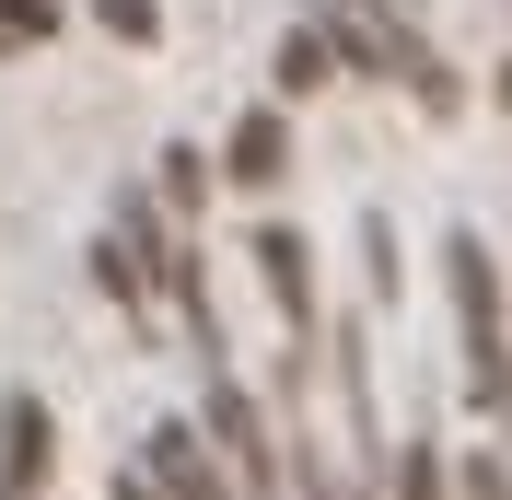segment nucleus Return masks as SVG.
Returning a JSON list of instances; mask_svg holds the SVG:
<instances>
[{"mask_svg": "<svg viewBox=\"0 0 512 500\" xmlns=\"http://www.w3.org/2000/svg\"><path fill=\"white\" fill-rule=\"evenodd\" d=\"M443 291H454V326H466V396L489 419H512V303H501V268H489V233H443Z\"/></svg>", "mask_w": 512, "mask_h": 500, "instance_id": "obj_1", "label": "nucleus"}, {"mask_svg": "<svg viewBox=\"0 0 512 500\" xmlns=\"http://www.w3.org/2000/svg\"><path fill=\"white\" fill-rule=\"evenodd\" d=\"M315 24H326V47H338L350 70H384V82H408L431 117H454V105H466V82L431 59V35H419V24H396V0H315Z\"/></svg>", "mask_w": 512, "mask_h": 500, "instance_id": "obj_2", "label": "nucleus"}, {"mask_svg": "<svg viewBox=\"0 0 512 500\" xmlns=\"http://www.w3.org/2000/svg\"><path fill=\"white\" fill-rule=\"evenodd\" d=\"M198 419H210V442H222L233 500H291V477H280V431H268V396L233 373V349H198Z\"/></svg>", "mask_w": 512, "mask_h": 500, "instance_id": "obj_3", "label": "nucleus"}, {"mask_svg": "<svg viewBox=\"0 0 512 500\" xmlns=\"http://www.w3.org/2000/svg\"><path fill=\"white\" fill-rule=\"evenodd\" d=\"M140 477H152V500H233V477L210 466L198 419H152L140 431Z\"/></svg>", "mask_w": 512, "mask_h": 500, "instance_id": "obj_4", "label": "nucleus"}, {"mask_svg": "<svg viewBox=\"0 0 512 500\" xmlns=\"http://www.w3.org/2000/svg\"><path fill=\"white\" fill-rule=\"evenodd\" d=\"M256 280H268V303H280L291 338H315V256H303V233H291V221H268V233H256Z\"/></svg>", "mask_w": 512, "mask_h": 500, "instance_id": "obj_5", "label": "nucleus"}, {"mask_svg": "<svg viewBox=\"0 0 512 500\" xmlns=\"http://www.w3.org/2000/svg\"><path fill=\"white\" fill-rule=\"evenodd\" d=\"M222 175H233V187H256V198H268V187L291 175V117H280V105H245V117H233V140H222Z\"/></svg>", "mask_w": 512, "mask_h": 500, "instance_id": "obj_6", "label": "nucleus"}, {"mask_svg": "<svg viewBox=\"0 0 512 500\" xmlns=\"http://www.w3.org/2000/svg\"><path fill=\"white\" fill-rule=\"evenodd\" d=\"M47 466H59V442H47V407L24 396V384H12V396H0V489H47Z\"/></svg>", "mask_w": 512, "mask_h": 500, "instance_id": "obj_7", "label": "nucleus"}, {"mask_svg": "<svg viewBox=\"0 0 512 500\" xmlns=\"http://www.w3.org/2000/svg\"><path fill=\"white\" fill-rule=\"evenodd\" d=\"M268 82H280V94H315V82H338V47H326V24H315V12L280 35V70H268Z\"/></svg>", "mask_w": 512, "mask_h": 500, "instance_id": "obj_8", "label": "nucleus"}, {"mask_svg": "<svg viewBox=\"0 0 512 500\" xmlns=\"http://www.w3.org/2000/svg\"><path fill=\"white\" fill-rule=\"evenodd\" d=\"M198 198H210V152H198V140H175V152H163V198H152V210H163V221H187Z\"/></svg>", "mask_w": 512, "mask_h": 500, "instance_id": "obj_9", "label": "nucleus"}, {"mask_svg": "<svg viewBox=\"0 0 512 500\" xmlns=\"http://www.w3.org/2000/svg\"><path fill=\"white\" fill-rule=\"evenodd\" d=\"M454 454H443V442H408V454H396V500H454Z\"/></svg>", "mask_w": 512, "mask_h": 500, "instance_id": "obj_10", "label": "nucleus"}, {"mask_svg": "<svg viewBox=\"0 0 512 500\" xmlns=\"http://www.w3.org/2000/svg\"><path fill=\"white\" fill-rule=\"evenodd\" d=\"M454 477V500H512V466L501 454H466V466H443Z\"/></svg>", "mask_w": 512, "mask_h": 500, "instance_id": "obj_11", "label": "nucleus"}, {"mask_svg": "<svg viewBox=\"0 0 512 500\" xmlns=\"http://www.w3.org/2000/svg\"><path fill=\"white\" fill-rule=\"evenodd\" d=\"M94 24H105V35H128V47H152L163 12H152V0H94Z\"/></svg>", "mask_w": 512, "mask_h": 500, "instance_id": "obj_12", "label": "nucleus"}, {"mask_svg": "<svg viewBox=\"0 0 512 500\" xmlns=\"http://www.w3.org/2000/svg\"><path fill=\"white\" fill-rule=\"evenodd\" d=\"M0 35H59V0H0Z\"/></svg>", "mask_w": 512, "mask_h": 500, "instance_id": "obj_13", "label": "nucleus"}, {"mask_svg": "<svg viewBox=\"0 0 512 500\" xmlns=\"http://www.w3.org/2000/svg\"><path fill=\"white\" fill-rule=\"evenodd\" d=\"M501 105H512V70H501Z\"/></svg>", "mask_w": 512, "mask_h": 500, "instance_id": "obj_14", "label": "nucleus"}, {"mask_svg": "<svg viewBox=\"0 0 512 500\" xmlns=\"http://www.w3.org/2000/svg\"><path fill=\"white\" fill-rule=\"evenodd\" d=\"M0 500H24V489H0Z\"/></svg>", "mask_w": 512, "mask_h": 500, "instance_id": "obj_15", "label": "nucleus"}, {"mask_svg": "<svg viewBox=\"0 0 512 500\" xmlns=\"http://www.w3.org/2000/svg\"><path fill=\"white\" fill-rule=\"evenodd\" d=\"M0 47H12V35H0Z\"/></svg>", "mask_w": 512, "mask_h": 500, "instance_id": "obj_16", "label": "nucleus"}, {"mask_svg": "<svg viewBox=\"0 0 512 500\" xmlns=\"http://www.w3.org/2000/svg\"><path fill=\"white\" fill-rule=\"evenodd\" d=\"M338 500H350V489H338Z\"/></svg>", "mask_w": 512, "mask_h": 500, "instance_id": "obj_17", "label": "nucleus"}]
</instances>
